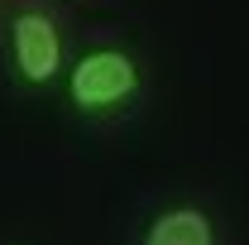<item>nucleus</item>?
I'll list each match as a JSON object with an SVG mask.
<instances>
[{
    "label": "nucleus",
    "mask_w": 249,
    "mask_h": 245,
    "mask_svg": "<svg viewBox=\"0 0 249 245\" xmlns=\"http://www.w3.org/2000/svg\"><path fill=\"white\" fill-rule=\"evenodd\" d=\"M67 96L82 116H110L139 96V62L124 48H87L67 67Z\"/></svg>",
    "instance_id": "obj_1"
},
{
    "label": "nucleus",
    "mask_w": 249,
    "mask_h": 245,
    "mask_svg": "<svg viewBox=\"0 0 249 245\" xmlns=\"http://www.w3.org/2000/svg\"><path fill=\"white\" fill-rule=\"evenodd\" d=\"M10 58L29 87H48L62 72V34L53 15L43 10H19L10 20Z\"/></svg>",
    "instance_id": "obj_2"
},
{
    "label": "nucleus",
    "mask_w": 249,
    "mask_h": 245,
    "mask_svg": "<svg viewBox=\"0 0 249 245\" xmlns=\"http://www.w3.org/2000/svg\"><path fill=\"white\" fill-rule=\"evenodd\" d=\"M139 245H216V226L201 207H168L149 221Z\"/></svg>",
    "instance_id": "obj_3"
}]
</instances>
